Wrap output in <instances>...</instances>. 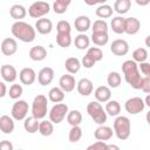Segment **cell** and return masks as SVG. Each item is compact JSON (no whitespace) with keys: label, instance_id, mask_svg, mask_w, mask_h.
I'll use <instances>...</instances> for the list:
<instances>
[{"label":"cell","instance_id":"7402d4cb","mask_svg":"<svg viewBox=\"0 0 150 150\" xmlns=\"http://www.w3.org/2000/svg\"><path fill=\"white\" fill-rule=\"evenodd\" d=\"M28 55H29L30 60L39 62V61H42V60H45L47 57V49L43 46L38 45V46H34V47H32L29 49V54Z\"/></svg>","mask_w":150,"mask_h":150},{"label":"cell","instance_id":"7dc6e473","mask_svg":"<svg viewBox=\"0 0 150 150\" xmlns=\"http://www.w3.org/2000/svg\"><path fill=\"white\" fill-rule=\"evenodd\" d=\"M141 90L145 93L146 95L150 93V77L149 76H143L142 84H141Z\"/></svg>","mask_w":150,"mask_h":150},{"label":"cell","instance_id":"ee69618b","mask_svg":"<svg viewBox=\"0 0 150 150\" xmlns=\"http://www.w3.org/2000/svg\"><path fill=\"white\" fill-rule=\"evenodd\" d=\"M57 34H70L71 33V26L67 20H60L56 25Z\"/></svg>","mask_w":150,"mask_h":150},{"label":"cell","instance_id":"1f68e13d","mask_svg":"<svg viewBox=\"0 0 150 150\" xmlns=\"http://www.w3.org/2000/svg\"><path fill=\"white\" fill-rule=\"evenodd\" d=\"M75 47L80 50H84V49H88L89 48V45H90V38L86 34H77L75 36V39L73 40Z\"/></svg>","mask_w":150,"mask_h":150},{"label":"cell","instance_id":"8992f818","mask_svg":"<svg viewBox=\"0 0 150 150\" xmlns=\"http://www.w3.org/2000/svg\"><path fill=\"white\" fill-rule=\"evenodd\" d=\"M69 111V108L66 103H56L54 104L49 112H48V116H49V121L53 123V124H60L66 117H67V114Z\"/></svg>","mask_w":150,"mask_h":150},{"label":"cell","instance_id":"52a82bcc","mask_svg":"<svg viewBox=\"0 0 150 150\" xmlns=\"http://www.w3.org/2000/svg\"><path fill=\"white\" fill-rule=\"evenodd\" d=\"M50 11V5L47 1H35L28 7V14L33 19L45 18Z\"/></svg>","mask_w":150,"mask_h":150},{"label":"cell","instance_id":"d6a6232c","mask_svg":"<svg viewBox=\"0 0 150 150\" xmlns=\"http://www.w3.org/2000/svg\"><path fill=\"white\" fill-rule=\"evenodd\" d=\"M90 41L100 48V47H103L108 43L109 35H108V33H91Z\"/></svg>","mask_w":150,"mask_h":150},{"label":"cell","instance_id":"681fc988","mask_svg":"<svg viewBox=\"0 0 150 150\" xmlns=\"http://www.w3.org/2000/svg\"><path fill=\"white\" fill-rule=\"evenodd\" d=\"M0 150H14L13 143L11 141H7V139L0 141Z\"/></svg>","mask_w":150,"mask_h":150},{"label":"cell","instance_id":"7a4b0ae2","mask_svg":"<svg viewBox=\"0 0 150 150\" xmlns=\"http://www.w3.org/2000/svg\"><path fill=\"white\" fill-rule=\"evenodd\" d=\"M11 32L15 38V40L18 39L25 43L33 42L36 36L35 28L25 21H15L11 27Z\"/></svg>","mask_w":150,"mask_h":150},{"label":"cell","instance_id":"4fadbf2b","mask_svg":"<svg viewBox=\"0 0 150 150\" xmlns=\"http://www.w3.org/2000/svg\"><path fill=\"white\" fill-rule=\"evenodd\" d=\"M1 77L7 83H14V81L18 79V71L14 66L12 64H4L0 68Z\"/></svg>","mask_w":150,"mask_h":150},{"label":"cell","instance_id":"c3c4849f","mask_svg":"<svg viewBox=\"0 0 150 150\" xmlns=\"http://www.w3.org/2000/svg\"><path fill=\"white\" fill-rule=\"evenodd\" d=\"M105 146H107V143L105 142L97 141V142L90 144L86 150H105Z\"/></svg>","mask_w":150,"mask_h":150},{"label":"cell","instance_id":"4dcf8cb0","mask_svg":"<svg viewBox=\"0 0 150 150\" xmlns=\"http://www.w3.org/2000/svg\"><path fill=\"white\" fill-rule=\"evenodd\" d=\"M124 20H125V18H123L121 15L114 16L111 19L110 27H111L114 33H116V34H123L124 33Z\"/></svg>","mask_w":150,"mask_h":150},{"label":"cell","instance_id":"d4e9b609","mask_svg":"<svg viewBox=\"0 0 150 150\" xmlns=\"http://www.w3.org/2000/svg\"><path fill=\"white\" fill-rule=\"evenodd\" d=\"M66 97V93L60 87H53L48 91V100L53 103H61Z\"/></svg>","mask_w":150,"mask_h":150},{"label":"cell","instance_id":"30bf717a","mask_svg":"<svg viewBox=\"0 0 150 150\" xmlns=\"http://www.w3.org/2000/svg\"><path fill=\"white\" fill-rule=\"evenodd\" d=\"M110 52L116 56H124L129 52V43L123 39H116L110 45Z\"/></svg>","mask_w":150,"mask_h":150},{"label":"cell","instance_id":"9a60e30c","mask_svg":"<svg viewBox=\"0 0 150 150\" xmlns=\"http://www.w3.org/2000/svg\"><path fill=\"white\" fill-rule=\"evenodd\" d=\"M59 87L64 91V93H70L75 89L76 87V81L75 77L70 74H63L60 80H59Z\"/></svg>","mask_w":150,"mask_h":150},{"label":"cell","instance_id":"f5cc1de1","mask_svg":"<svg viewBox=\"0 0 150 150\" xmlns=\"http://www.w3.org/2000/svg\"><path fill=\"white\" fill-rule=\"evenodd\" d=\"M143 101H144V104H145V107H150V95H149V94L146 95L145 100H143Z\"/></svg>","mask_w":150,"mask_h":150},{"label":"cell","instance_id":"2e32d148","mask_svg":"<svg viewBox=\"0 0 150 150\" xmlns=\"http://www.w3.org/2000/svg\"><path fill=\"white\" fill-rule=\"evenodd\" d=\"M95 101L98 103H107L109 100H111V89L108 86H98L94 90Z\"/></svg>","mask_w":150,"mask_h":150},{"label":"cell","instance_id":"5bb4252c","mask_svg":"<svg viewBox=\"0 0 150 150\" xmlns=\"http://www.w3.org/2000/svg\"><path fill=\"white\" fill-rule=\"evenodd\" d=\"M141 29V21L135 16L125 18L124 20V33L128 35H135Z\"/></svg>","mask_w":150,"mask_h":150},{"label":"cell","instance_id":"f907efd6","mask_svg":"<svg viewBox=\"0 0 150 150\" xmlns=\"http://www.w3.org/2000/svg\"><path fill=\"white\" fill-rule=\"evenodd\" d=\"M6 94H7V87H6L5 82H1L0 81V98L4 97Z\"/></svg>","mask_w":150,"mask_h":150},{"label":"cell","instance_id":"cb8c5ba5","mask_svg":"<svg viewBox=\"0 0 150 150\" xmlns=\"http://www.w3.org/2000/svg\"><path fill=\"white\" fill-rule=\"evenodd\" d=\"M9 15L15 21H22V19H25V16L27 15V9L25 8V6H22L20 4H15L11 7Z\"/></svg>","mask_w":150,"mask_h":150},{"label":"cell","instance_id":"e0dca14e","mask_svg":"<svg viewBox=\"0 0 150 150\" xmlns=\"http://www.w3.org/2000/svg\"><path fill=\"white\" fill-rule=\"evenodd\" d=\"M54 69L50 67H43L38 73V82L41 86H48L54 80Z\"/></svg>","mask_w":150,"mask_h":150},{"label":"cell","instance_id":"6da1fadb","mask_svg":"<svg viewBox=\"0 0 150 150\" xmlns=\"http://www.w3.org/2000/svg\"><path fill=\"white\" fill-rule=\"evenodd\" d=\"M122 71L125 82L134 89H141L143 76L138 70V64L132 60H125L122 63Z\"/></svg>","mask_w":150,"mask_h":150},{"label":"cell","instance_id":"8d00e7d4","mask_svg":"<svg viewBox=\"0 0 150 150\" xmlns=\"http://www.w3.org/2000/svg\"><path fill=\"white\" fill-rule=\"evenodd\" d=\"M148 50L143 47H139V48H136L134 52H132V61L136 62L137 64L138 63H142V62H145L148 60Z\"/></svg>","mask_w":150,"mask_h":150},{"label":"cell","instance_id":"816d5d0a","mask_svg":"<svg viewBox=\"0 0 150 150\" xmlns=\"http://www.w3.org/2000/svg\"><path fill=\"white\" fill-rule=\"evenodd\" d=\"M105 150H121L117 144H107Z\"/></svg>","mask_w":150,"mask_h":150},{"label":"cell","instance_id":"ba28073f","mask_svg":"<svg viewBox=\"0 0 150 150\" xmlns=\"http://www.w3.org/2000/svg\"><path fill=\"white\" fill-rule=\"evenodd\" d=\"M28 103L25 100H16L11 109V117L14 121H23L28 115Z\"/></svg>","mask_w":150,"mask_h":150},{"label":"cell","instance_id":"f1b7e54d","mask_svg":"<svg viewBox=\"0 0 150 150\" xmlns=\"http://www.w3.org/2000/svg\"><path fill=\"white\" fill-rule=\"evenodd\" d=\"M23 121H25L23 122V129L28 134H35V132H38V130H39V123H40L39 120H36L33 116H29V117H26Z\"/></svg>","mask_w":150,"mask_h":150},{"label":"cell","instance_id":"f35d334b","mask_svg":"<svg viewBox=\"0 0 150 150\" xmlns=\"http://www.w3.org/2000/svg\"><path fill=\"white\" fill-rule=\"evenodd\" d=\"M91 30H93V33H108V23H107V21L97 19L91 25Z\"/></svg>","mask_w":150,"mask_h":150},{"label":"cell","instance_id":"db71d44e","mask_svg":"<svg viewBox=\"0 0 150 150\" xmlns=\"http://www.w3.org/2000/svg\"><path fill=\"white\" fill-rule=\"evenodd\" d=\"M136 2H137V5H141V6H144V5H148V4H149V0H146V1H144V2H141V1H138V0H137Z\"/></svg>","mask_w":150,"mask_h":150},{"label":"cell","instance_id":"d6986e66","mask_svg":"<svg viewBox=\"0 0 150 150\" xmlns=\"http://www.w3.org/2000/svg\"><path fill=\"white\" fill-rule=\"evenodd\" d=\"M114 136V130L112 128L108 127V125H98L96 128V130L94 131V137L97 139V141H102V142H105V141H109L111 137Z\"/></svg>","mask_w":150,"mask_h":150},{"label":"cell","instance_id":"7c38bea8","mask_svg":"<svg viewBox=\"0 0 150 150\" xmlns=\"http://www.w3.org/2000/svg\"><path fill=\"white\" fill-rule=\"evenodd\" d=\"M19 79H20V82L25 86H32L35 80H36V73L33 68L30 67H25L20 70L19 73Z\"/></svg>","mask_w":150,"mask_h":150},{"label":"cell","instance_id":"277c9868","mask_svg":"<svg viewBox=\"0 0 150 150\" xmlns=\"http://www.w3.org/2000/svg\"><path fill=\"white\" fill-rule=\"evenodd\" d=\"M32 116L35 117L36 120H43L48 112V100L47 96L43 94H39L34 97L32 102V108H30Z\"/></svg>","mask_w":150,"mask_h":150},{"label":"cell","instance_id":"83f0119b","mask_svg":"<svg viewBox=\"0 0 150 150\" xmlns=\"http://www.w3.org/2000/svg\"><path fill=\"white\" fill-rule=\"evenodd\" d=\"M96 15L101 19V20H104V19H108V18H111L112 16V13H114V9L110 5L108 4H102V5H98L96 11H95Z\"/></svg>","mask_w":150,"mask_h":150},{"label":"cell","instance_id":"f546056e","mask_svg":"<svg viewBox=\"0 0 150 150\" xmlns=\"http://www.w3.org/2000/svg\"><path fill=\"white\" fill-rule=\"evenodd\" d=\"M130 7H131V1H130V0H116V1L114 2L112 9H114L117 14H120V15L122 16L123 14H125V13L129 12Z\"/></svg>","mask_w":150,"mask_h":150},{"label":"cell","instance_id":"5b68a950","mask_svg":"<svg viewBox=\"0 0 150 150\" xmlns=\"http://www.w3.org/2000/svg\"><path fill=\"white\" fill-rule=\"evenodd\" d=\"M87 112L90 116V118L98 125H103L107 122L108 115L105 114L102 104L97 101H91L87 104Z\"/></svg>","mask_w":150,"mask_h":150},{"label":"cell","instance_id":"60d3db41","mask_svg":"<svg viewBox=\"0 0 150 150\" xmlns=\"http://www.w3.org/2000/svg\"><path fill=\"white\" fill-rule=\"evenodd\" d=\"M22 93H23L22 86L19 84V83H13V84L9 87V90H8L9 98H12V100H19V98L21 97Z\"/></svg>","mask_w":150,"mask_h":150},{"label":"cell","instance_id":"9c48e42d","mask_svg":"<svg viewBox=\"0 0 150 150\" xmlns=\"http://www.w3.org/2000/svg\"><path fill=\"white\" fill-rule=\"evenodd\" d=\"M145 108V104H144V101L142 97L139 96H134V97H130L125 101L124 103V109L128 114L130 115H137L139 112H142Z\"/></svg>","mask_w":150,"mask_h":150},{"label":"cell","instance_id":"d590c367","mask_svg":"<svg viewBox=\"0 0 150 150\" xmlns=\"http://www.w3.org/2000/svg\"><path fill=\"white\" fill-rule=\"evenodd\" d=\"M67 122L71 125V127H75V125H80L82 123V114L80 110H69L68 114H67Z\"/></svg>","mask_w":150,"mask_h":150},{"label":"cell","instance_id":"b9f144b4","mask_svg":"<svg viewBox=\"0 0 150 150\" xmlns=\"http://www.w3.org/2000/svg\"><path fill=\"white\" fill-rule=\"evenodd\" d=\"M82 137V129L80 125H75V127H71L70 130H69V134H68V138H69V142L71 143H76L81 139Z\"/></svg>","mask_w":150,"mask_h":150},{"label":"cell","instance_id":"ac0fdd59","mask_svg":"<svg viewBox=\"0 0 150 150\" xmlns=\"http://www.w3.org/2000/svg\"><path fill=\"white\" fill-rule=\"evenodd\" d=\"M76 89H77L80 95L89 96L94 91V84H93L91 80H89L87 77H82L79 82H76Z\"/></svg>","mask_w":150,"mask_h":150},{"label":"cell","instance_id":"74e56055","mask_svg":"<svg viewBox=\"0 0 150 150\" xmlns=\"http://www.w3.org/2000/svg\"><path fill=\"white\" fill-rule=\"evenodd\" d=\"M70 4H71L70 0H56L53 2V11L56 14H63L67 12Z\"/></svg>","mask_w":150,"mask_h":150},{"label":"cell","instance_id":"ab89813d","mask_svg":"<svg viewBox=\"0 0 150 150\" xmlns=\"http://www.w3.org/2000/svg\"><path fill=\"white\" fill-rule=\"evenodd\" d=\"M56 43L62 48H68L73 43L70 34H56Z\"/></svg>","mask_w":150,"mask_h":150},{"label":"cell","instance_id":"603a6c76","mask_svg":"<svg viewBox=\"0 0 150 150\" xmlns=\"http://www.w3.org/2000/svg\"><path fill=\"white\" fill-rule=\"evenodd\" d=\"M14 128H15V124H14V120L8 116V115H2L0 116V130L6 134V135H9L14 131Z\"/></svg>","mask_w":150,"mask_h":150},{"label":"cell","instance_id":"e575fe53","mask_svg":"<svg viewBox=\"0 0 150 150\" xmlns=\"http://www.w3.org/2000/svg\"><path fill=\"white\" fill-rule=\"evenodd\" d=\"M42 136L47 137L50 136L54 132V124L48 120H41L39 123V130H38Z\"/></svg>","mask_w":150,"mask_h":150},{"label":"cell","instance_id":"11a10c76","mask_svg":"<svg viewBox=\"0 0 150 150\" xmlns=\"http://www.w3.org/2000/svg\"><path fill=\"white\" fill-rule=\"evenodd\" d=\"M18 150H23V149H18Z\"/></svg>","mask_w":150,"mask_h":150},{"label":"cell","instance_id":"44dd1931","mask_svg":"<svg viewBox=\"0 0 150 150\" xmlns=\"http://www.w3.org/2000/svg\"><path fill=\"white\" fill-rule=\"evenodd\" d=\"M74 27L80 34H84L91 27V21L87 15H79L74 21Z\"/></svg>","mask_w":150,"mask_h":150},{"label":"cell","instance_id":"3957f363","mask_svg":"<svg viewBox=\"0 0 150 150\" xmlns=\"http://www.w3.org/2000/svg\"><path fill=\"white\" fill-rule=\"evenodd\" d=\"M112 130H114V135H116V137L120 141L128 139L131 134V122L129 117L118 115L114 121Z\"/></svg>","mask_w":150,"mask_h":150},{"label":"cell","instance_id":"f6af8a7d","mask_svg":"<svg viewBox=\"0 0 150 150\" xmlns=\"http://www.w3.org/2000/svg\"><path fill=\"white\" fill-rule=\"evenodd\" d=\"M95 60L94 59H91L89 55H84L83 57H82V60H81V66L82 67H84V68H87V69H90V68H93L94 66H95Z\"/></svg>","mask_w":150,"mask_h":150},{"label":"cell","instance_id":"4316f807","mask_svg":"<svg viewBox=\"0 0 150 150\" xmlns=\"http://www.w3.org/2000/svg\"><path fill=\"white\" fill-rule=\"evenodd\" d=\"M104 111L107 115L109 116H114V117H117L121 112V104L118 101L116 100H109L107 103H105V107H104Z\"/></svg>","mask_w":150,"mask_h":150},{"label":"cell","instance_id":"7bdbcfd3","mask_svg":"<svg viewBox=\"0 0 150 150\" xmlns=\"http://www.w3.org/2000/svg\"><path fill=\"white\" fill-rule=\"evenodd\" d=\"M86 54L89 55L91 59H94L95 62H98V61H101L103 59V52L98 47H89L87 49V53Z\"/></svg>","mask_w":150,"mask_h":150},{"label":"cell","instance_id":"ffe728a7","mask_svg":"<svg viewBox=\"0 0 150 150\" xmlns=\"http://www.w3.org/2000/svg\"><path fill=\"white\" fill-rule=\"evenodd\" d=\"M34 28H35V32H38L39 34L47 35L53 30V22L47 18H41L36 20Z\"/></svg>","mask_w":150,"mask_h":150},{"label":"cell","instance_id":"8fae6325","mask_svg":"<svg viewBox=\"0 0 150 150\" xmlns=\"http://www.w3.org/2000/svg\"><path fill=\"white\" fill-rule=\"evenodd\" d=\"M1 53L5 56H12L18 52V42L14 38H6L1 42Z\"/></svg>","mask_w":150,"mask_h":150},{"label":"cell","instance_id":"836d02e7","mask_svg":"<svg viewBox=\"0 0 150 150\" xmlns=\"http://www.w3.org/2000/svg\"><path fill=\"white\" fill-rule=\"evenodd\" d=\"M107 83L110 89L118 88L122 83V75L118 71H110L107 76Z\"/></svg>","mask_w":150,"mask_h":150},{"label":"cell","instance_id":"484cf974","mask_svg":"<svg viewBox=\"0 0 150 150\" xmlns=\"http://www.w3.org/2000/svg\"><path fill=\"white\" fill-rule=\"evenodd\" d=\"M64 68L68 71V74H70V75L76 74V73H79V70L81 68V61L77 57H74V56L68 57L64 61Z\"/></svg>","mask_w":150,"mask_h":150},{"label":"cell","instance_id":"bcb514c9","mask_svg":"<svg viewBox=\"0 0 150 150\" xmlns=\"http://www.w3.org/2000/svg\"><path fill=\"white\" fill-rule=\"evenodd\" d=\"M138 70L143 76H149L150 77V63L149 62H142L138 63Z\"/></svg>","mask_w":150,"mask_h":150}]
</instances>
